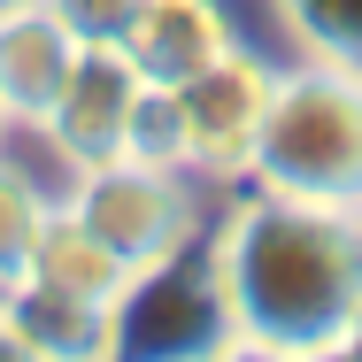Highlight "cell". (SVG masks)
Returning a JSON list of instances; mask_svg holds the SVG:
<instances>
[{
	"label": "cell",
	"mask_w": 362,
	"mask_h": 362,
	"mask_svg": "<svg viewBox=\"0 0 362 362\" xmlns=\"http://www.w3.org/2000/svg\"><path fill=\"white\" fill-rule=\"evenodd\" d=\"M209 262H216L239 347L332 355L362 293V201H293L255 185L223 216Z\"/></svg>",
	"instance_id": "6da1fadb"
},
{
	"label": "cell",
	"mask_w": 362,
	"mask_h": 362,
	"mask_svg": "<svg viewBox=\"0 0 362 362\" xmlns=\"http://www.w3.org/2000/svg\"><path fill=\"white\" fill-rule=\"evenodd\" d=\"M247 177L293 201H362V70L308 54L270 77Z\"/></svg>",
	"instance_id": "7a4b0ae2"
},
{
	"label": "cell",
	"mask_w": 362,
	"mask_h": 362,
	"mask_svg": "<svg viewBox=\"0 0 362 362\" xmlns=\"http://www.w3.org/2000/svg\"><path fill=\"white\" fill-rule=\"evenodd\" d=\"M231 347L239 339H231L216 262L193 247L132 270L116 300L100 308V355L116 362H201V355H231Z\"/></svg>",
	"instance_id": "3957f363"
},
{
	"label": "cell",
	"mask_w": 362,
	"mask_h": 362,
	"mask_svg": "<svg viewBox=\"0 0 362 362\" xmlns=\"http://www.w3.org/2000/svg\"><path fill=\"white\" fill-rule=\"evenodd\" d=\"M70 209L124 270H146V262L193 247V193H185V170H162V162L116 154V162L70 170Z\"/></svg>",
	"instance_id": "277c9868"
},
{
	"label": "cell",
	"mask_w": 362,
	"mask_h": 362,
	"mask_svg": "<svg viewBox=\"0 0 362 362\" xmlns=\"http://www.w3.org/2000/svg\"><path fill=\"white\" fill-rule=\"evenodd\" d=\"M270 62L247 54L239 39L223 47L209 70H193L177 85V116H185V170L201 177H247V154L262 132V108H270Z\"/></svg>",
	"instance_id": "5b68a950"
},
{
	"label": "cell",
	"mask_w": 362,
	"mask_h": 362,
	"mask_svg": "<svg viewBox=\"0 0 362 362\" xmlns=\"http://www.w3.org/2000/svg\"><path fill=\"white\" fill-rule=\"evenodd\" d=\"M132 93H139V70L124 62V47H77L70 77L54 85V100H47V116L31 132H47V146L70 170L116 162L124 154V124H132Z\"/></svg>",
	"instance_id": "8992f818"
},
{
	"label": "cell",
	"mask_w": 362,
	"mask_h": 362,
	"mask_svg": "<svg viewBox=\"0 0 362 362\" xmlns=\"http://www.w3.org/2000/svg\"><path fill=\"white\" fill-rule=\"evenodd\" d=\"M77 62V31L47 0H8L0 8V108L8 124H39L54 85Z\"/></svg>",
	"instance_id": "52a82bcc"
},
{
	"label": "cell",
	"mask_w": 362,
	"mask_h": 362,
	"mask_svg": "<svg viewBox=\"0 0 362 362\" xmlns=\"http://www.w3.org/2000/svg\"><path fill=\"white\" fill-rule=\"evenodd\" d=\"M116 47L146 85H185L231 47V16H223V0H139V16Z\"/></svg>",
	"instance_id": "ba28073f"
},
{
	"label": "cell",
	"mask_w": 362,
	"mask_h": 362,
	"mask_svg": "<svg viewBox=\"0 0 362 362\" xmlns=\"http://www.w3.org/2000/svg\"><path fill=\"white\" fill-rule=\"evenodd\" d=\"M0 316H8V332L23 339V355H31V362L100 355V308L77 300V293H62V286L8 278V286H0Z\"/></svg>",
	"instance_id": "9c48e42d"
},
{
	"label": "cell",
	"mask_w": 362,
	"mask_h": 362,
	"mask_svg": "<svg viewBox=\"0 0 362 362\" xmlns=\"http://www.w3.org/2000/svg\"><path fill=\"white\" fill-rule=\"evenodd\" d=\"M23 278H39V286H62L77 293V300H93V308H108L116 300V286L132 278L85 223H77L70 201H54L47 209V223H39V239H31V262H23Z\"/></svg>",
	"instance_id": "30bf717a"
},
{
	"label": "cell",
	"mask_w": 362,
	"mask_h": 362,
	"mask_svg": "<svg viewBox=\"0 0 362 362\" xmlns=\"http://www.w3.org/2000/svg\"><path fill=\"white\" fill-rule=\"evenodd\" d=\"M47 209H54V201H47V185L0 154V286H8V278H23V262H31V239H39Z\"/></svg>",
	"instance_id": "8fae6325"
},
{
	"label": "cell",
	"mask_w": 362,
	"mask_h": 362,
	"mask_svg": "<svg viewBox=\"0 0 362 362\" xmlns=\"http://www.w3.org/2000/svg\"><path fill=\"white\" fill-rule=\"evenodd\" d=\"M124 154L132 162H162L185 170V116H177V85H146L132 93V124H124Z\"/></svg>",
	"instance_id": "7c38bea8"
},
{
	"label": "cell",
	"mask_w": 362,
	"mask_h": 362,
	"mask_svg": "<svg viewBox=\"0 0 362 362\" xmlns=\"http://www.w3.org/2000/svg\"><path fill=\"white\" fill-rule=\"evenodd\" d=\"M278 8H286L293 39L308 54H332V62L362 70V0H278Z\"/></svg>",
	"instance_id": "4fadbf2b"
},
{
	"label": "cell",
	"mask_w": 362,
	"mask_h": 362,
	"mask_svg": "<svg viewBox=\"0 0 362 362\" xmlns=\"http://www.w3.org/2000/svg\"><path fill=\"white\" fill-rule=\"evenodd\" d=\"M47 8L77 31V47H116L139 16V0H47Z\"/></svg>",
	"instance_id": "5bb4252c"
},
{
	"label": "cell",
	"mask_w": 362,
	"mask_h": 362,
	"mask_svg": "<svg viewBox=\"0 0 362 362\" xmlns=\"http://www.w3.org/2000/svg\"><path fill=\"white\" fill-rule=\"evenodd\" d=\"M332 355H362V293H355V308H347V324H339V339H332Z\"/></svg>",
	"instance_id": "9a60e30c"
},
{
	"label": "cell",
	"mask_w": 362,
	"mask_h": 362,
	"mask_svg": "<svg viewBox=\"0 0 362 362\" xmlns=\"http://www.w3.org/2000/svg\"><path fill=\"white\" fill-rule=\"evenodd\" d=\"M0 139H8V108H0Z\"/></svg>",
	"instance_id": "2e32d148"
},
{
	"label": "cell",
	"mask_w": 362,
	"mask_h": 362,
	"mask_svg": "<svg viewBox=\"0 0 362 362\" xmlns=\"http://www.w3.org/2000/svg\"><path fill=\"white\" fill-rule=\"evenodd\" d=\"M0 8H8V0H0Z\"/></svg>",
	"instance_id": "e0dca14e"
}]
</instances>
